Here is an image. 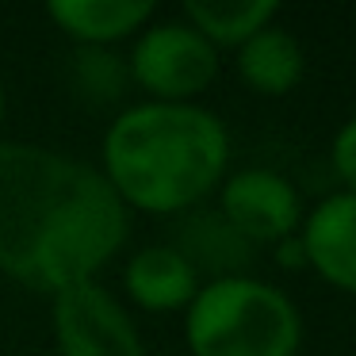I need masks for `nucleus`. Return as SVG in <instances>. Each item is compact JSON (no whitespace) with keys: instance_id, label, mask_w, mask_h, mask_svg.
Returning a JSON list of instances; mask_svg holds the SVG:
<instances>
[{"instance_id":"7","label":"nucleus","mask_w":356,"mask_h":356,"mask_svg":"<svg viewBox=\"0 0 356 356\" xmlns=\"http://www.w3.org/2000/svg\"><path fill=\"white\" fill-rule=\"evenodd\" d=\"M299 245L307 257V268L322 284L356 295V195L330 192L307 207L299 226Z\"/></svg>"},{"instance_id":"16","label":"nucleus","mask_w":356,"mask_h":356,"mask_svg":"<svg viewBox=\"0 0 356 356\" xmlns=\"http://www.w3.org/2000/svg\"><path fill=\"white\" fill-rule=\"evenodd\" d=\"M8 119V92H4V81H0V127Z\"/></svg>"},{"instance_id":"12","label":"nucleus","mask_w":356,"mask_h":356,"mask_svg":"<svg viewBox=\"0 0 356 356\" xmlns=\"http://www.w3.org/2000/svg\"><path fill=\"white\" fill-rule=\"evenodd\" d=\"M180 19L192 24L222 54V50H238L257 31L276 24L280 4L276 0H184V16Z\"/></svg>"},{"instance_id":"15","label":"nucleus","mask_w":356,"mask_h":356,"mask_svg":"<svg viewBox=\"0 0 356 356\" xmlns=\"http://www.w3.org/2000/svg\"><path fill=\"white\" fill-rule=\"evenodd\" d=\"M272 257H276V264H284V268H307V257H302L299 234H295V238H284L280 245H272Z\"/></svg>"},{"instance_id":"5","label":"nucleus","mask_w":356,"mask_h":356,"mask_svg":"<svg viewBox=\"0 0 356 356\" xmlns=\"http://www.w3.org/2000/svg\"><path fill=\"white\" fill-rule=\"evenodd\" d=\"M50 325L58 356H149L127 302L100 280L54 295Z\"/></svg>"},{"instance_id":"6","label":"nucleus","mask_w":356,"mask_h":356,"mask_svg":"<svg viewBox=\"0 0 356 356\" xmlns=\"http://www.w3.org/2000/svg\"><path fill=\"white\" fill-rule=\"evenodd\" d=\"M218 215L249 241V245H280L284 238H295L307 215L299 188L276 169H238L226 172V180L218 184Z\"/></svg>"},{"instance_id":"2","label":"nucleus","mask_w":356,"mask_h":356,"mask_svg":"<svg viewBox=\"0 0 356 356\" xmlns=\"http://www.w3.org/2000/svg\"><path fill=\"white\" fill-rule=\"evenodd\" d=\"M96 169L127 211L184 215L226 180L230 131L203 104L142 100L108 123Z\"/></svg>"},{"instance_id":"11","label":"nucleus","mask_w":356,"mask_h":356,"mask_svg":"<svg viewBox=\"0 0 356 356\" xmlns=\"http://www.w3.org/2000/svg\"><path fill=\"white\" fill-rule=\"evenodd\" d=\"M234 70L238 81L257 96H287L302 85L307 77V50L287 27L268 24L264 31H257L249 42H241L234 50Z\"/></svg>"},{"instance_id":"9","label":"nucleus","mask_w":356,"mask_h":356,"mask_svg":"<svg viewBox=\"0 0 356 356\" xmlns=\"http://www.w3.org/2000/svg\"><path fill=\"white\" fill-rule=\"evenodd\" d=\"M203 280L195 268L169 245V241H154L131 253L123 268V291L146 314H184L192 307L195 291Z\"/></svg>"},{"instance_id":"3","label":"nucleus","mask_w":356,"mask_h":356,"mask_svg":"<svg viewBox=\"0 0 356 356\" xmlns=\"http://www.w3.org/2000/svg\"><path fill=\"white\" fill-rule=\"evenodd\" d=\"M184 341L192 356H299L302 314L272 280L222 276L184 310Z\"/></svg>"},{"instance_id":"8","label":"nucleus","mask_w":356,"mask_h":356,"mask_svg":"<svg viewBox=\"0 0 356 356\" xmlns=\"http://www.w3.org/2000/svg\"><path fill=\"white\" fill-rule=\"evenodd\" d=\"M169 245L192 264L203 284L222 276H249L257 264V249L218 215V207H203V203L177 215Z\"/></svg>"},{"instance_id":"1","label":"nucleus","mask_w":356,"mask_h":356,"mask_svg":"<svg viewBox=\"0 0 356 356\" xmlns=\"http://www.w3.org/2000/svg\"><path fill=\"white\" fill-rule=\"evenodd\" d=\"M131 238V211L96 165L39 142H0V276L62 295L92 284Z\"/></svg>"},{"instance_id":"4","label":"nucleus","mask_w":356,"mask_h":356,"mask_svg":"<svg viewBox=\"0 0 356 356\" xmlns=\"http://www.w3.org/2000/svg\"><path fill=\"white\" fill-rule=\"evenodd\" d=\"M131 85L157 104H200L222 70V54L184 19H154L131 42Z\"/></svg>"},{"instance_id":"10","label":"nucleus","mask_w":356,"mask_h":356,"mask_svg":"<svg viewBox=\"0 0 356 356\" xmlns=\"http://www.w3.org/2000/svg\"><path fill=\"white\" fill-rule=\"evenodd\" d=\"M47 16L77 47H111L134 39L157 19L149 0H50Z\"/></svg>"},{"instance_id":"13","label":"nucleus","mask_w":356,"mask_h":356,"mask_svg":"<svg viewBox=\"0 0 356 356\" xmlns=\"http://www.w3.org/2000/svg\"><path fill=\"white\" fill-rule=\"evenodd\" d=\"M70 73V88L81 104L88 108H111L127 96L131 88V65L127 54L111 47H77L65 65Z\"/></svg>"},{"instance_id":"14","label":"nucleus","mask_w":356,"mask_h":356,"mask_svg":"<svg viewBox=\"0 0 356 356\" xmlns=\"http://www.w3.org/2000/svg\"><path fill=\"white\" fill-rule=\"evenodd\" d=\"M330 161H333V172H337L341 188L356 195V115H348L337 127V134L330 142Z\"/></svg>"}]
</instances>
